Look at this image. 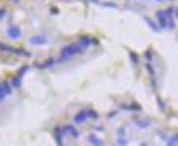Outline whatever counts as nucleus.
Segmentation results:
<instances>
[{"mask_svg":"<svg viewBox=\"0 0 178 146\" xmlns=\"http://www.w3.org/2000/svg\"><path fill=\"white\" fill-rule=\"evenodd\" d=\"M83 51H84V49L78 44V41H76V43H72V44H69V46L62 48L59 61H69V59H72L75 54H80V52H83Z\"/></svg>","mask_w":178,"mask_h":146,"instance_id":"f257e3e1","label":"nucleus"},{"mask_svg":"<svg viewBox=\"0 0 178 146\" xmlns=\"http://www.w3.org/2000/svg\"><path fill=\"white\" fill-rule=\"evenodd\" d=\"M7 35L11 38V40H19V38L22 37V32H21V29L18 27V26L11 24L10 27H8V30H7Z\"/></svg>","mask_w":178,"mask_h":146,"instance_id":"f03ea898","label":"nucleus"},{"mask_svg":"<svg viewBox=\"0 0 178 146\" xmlns=\"http://www.w3.org/2000/svg\"><path fill=\"white\" fill-rule=\"evenodd\" d=\"M30 44H46L48 43V37L44 34H41V35H35V37H30Z\"/></svg>","mask_w":178,"mask_h":146,"instance_id":"7ed1b4c3","label":"nucleus"},{"mask_svg":"<svg viewBox=\"0 0 178 146\" xmlns=\"http://www.w3.org/2000/svg\"><path fill=\"white\" fill-rule=\"evenodd\" d=\"M0 49L2 51H8V52H16V49L13 46H7L5 43H0Z\"/></svg>","mask_w":178,"mask_h":146,"instance_id":"20e7f679","label":"nucleus"},{"mask_svg":"<svg viewBox=\"0 0 178 146\" xmlns=\"http://www.w3.org/2000/svg\"><path fill=\"white\" fill-rule=\"evenodd\" d=\"M99 3H100V5H105L107 8H115V7H116V5L111 3V2H99Z\"/></svg>","mask_w":178,"mask_h":146,"instance_id":"39448f33","label":"nucleus"},{"mask_svg":"<svg viewBox=\"0 0 178 146\" xmlns=\"http://www.w3.org/2000/svg\"><path fill=\"white\" fill-rule=\"evenodd\" d=\"M3 14H5V10H0V19L3 17Z\"/></svg>","mask_w":178,"mask_h":146,"instance_id":"423d86ee","label":"nucleus"}]
</instances>
